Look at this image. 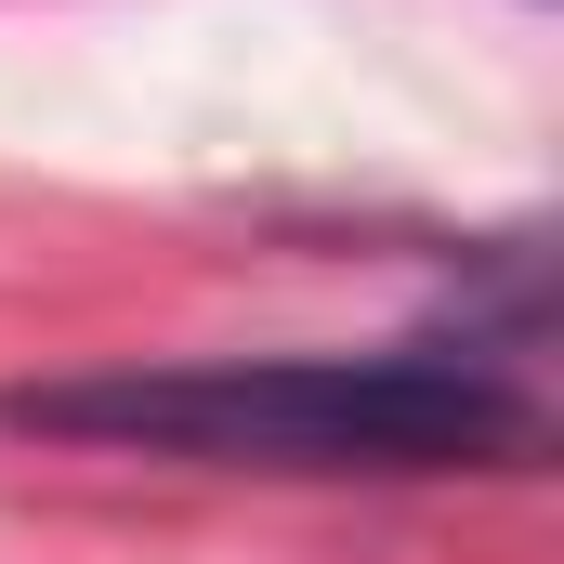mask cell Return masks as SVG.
<instances>
[{"label": "cell", "mask_w": 564, "mask_h": 564, "mask_svg": "<svg viewBox=\"0 0 564 564\" xmlns=\"http://www.w3.org/2000/svg\"><path fill=\"white\" fill-rule=\"evenodd\" d=\"M0 433L210 473H525L552 446V408L512 381V355L433 328L381 355H171L93 381H13Z\"/></svg>", "instance_id": "6da1fadb"}]
</instances>
